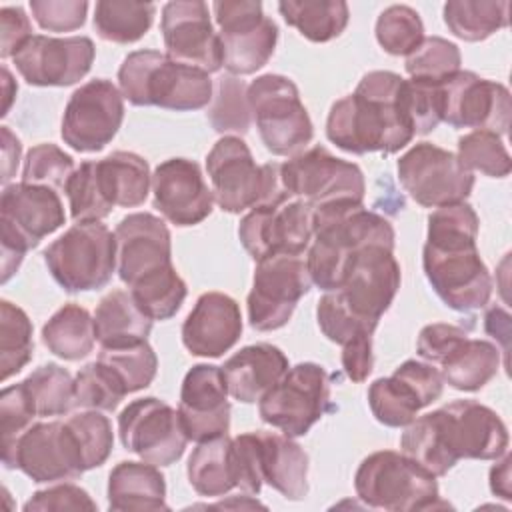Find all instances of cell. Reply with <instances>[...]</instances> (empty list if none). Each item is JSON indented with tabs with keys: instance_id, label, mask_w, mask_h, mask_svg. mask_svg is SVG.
Masks as SVG:
<instances>
[{
	"instance_id": "obj_1",
	"label": "cell",
	"mask_w": 512,
	"mask_h": 512,
	"mask_svg": "<svg viewBox=\"0 0 512 512\" xmlns=\"http://www.w3.org/2000/svg\"><path fill=\"white\" fill-rule=\"evenodd\" d=\"M478 228L468 202L440 206L428 216L422 268L436 296L456 312L480 310L492 296V276L476 246Z\"/></svg>"
},
{
	"instance_id": "obj_2",
	"label": "cell",
	"mask_w": 512,
	"mask_h": 512,
	"mask_svg": "<svg viewBox=\"0 0 512 512\" xmlns=\"http://www.w3.org/2000/svg\"><path fill=\"white\" fill-rule=\"evenodd\" d=\"M400 452L440 478L460 460H498L508 452V428L492 408L452 400L404 426Z\"/></svg>"
},
{
	"instance_id": "obj_3",
	"label": "cell",
	"mask_w": 512,
	"mask_h": 512,
	"mask_svg": "<svg viewBox=\"0 0 512 512\" xmlns=\"http://www.w3.org/2000/svg\"><path fill=\"white\" fill-rule=\"evenodd\" d=\"M404 80L390 70L360 78L356 90L330 106L326 138L350 154H396L416 136L404 110Z\"/></svg>"
},
{
	"instance_id": "obj_4",
	"label": "cell",
	"mask_w": 512,
	"mask_h": 512,
	"mask_svg": "<svg viewBox=\"0 0 512 512\" xmlns=\"http://www.w3.org/2000/svg\"><path fill=\"white\" fill-rule=\"evenodd\" d=\"M312 244L308 248L306 266L316 284L324 292L338 290L352 256L370 244L394 248V228L388 218L356 200H338L314 208Z\"/></svg>"
},
{
	"instance_id": "obj_5",
	"label": "cell",
	"mask_w": 512,
	"mask_h": 512,
	"mask_svg": "<svg viewBox=\"0 0 512 512\" xmlns=\"http://www.w3.org/2000/svg\"><path fill=\"white\" fill-rule=\"evenodd\" d=\"M118 88L134 106L174 112L206 108L214 96L210 74L180 64L160 50H134L118 68Z\"/></svg>"
},
{
	"instance_id": "obj_6",
	"label": "cell",
	"mask_w": 512,
	"mask_h": 512,
	"mask_svg": "<svg viewBox=\"0 0 512 512\" xmlns=\"http://www.w3.org/2000/svg\"><path fill=\"white\" fill-rule=\"evenodd\" d=\"M214 202L222 212L240 214L254 206H278L292 200L284 190L280 164L258 166L240 136H222L206 156Z\"/></svg>"
},
{
	"instance_id": "obj_7",
	"label": "cell",
	"mask_w": 512,
	"mask_h": 512,
	"mask_svg": "<svg viewBox=\"0 0 512 512\" xmlns=\"http://www.w3.org/2000/svg\"><path fill=\"white\" fill-rule=\"evenodd\" d=\"M354 490L358 500L374 510L414 512L446 506L438 504L436 476L396 450L368 454L356 468Z\"/></svg>"
},
{
	"instance_id": "obj_8",
	"label": "cell",
	"mask_w": 512,
	"mask_h": 512,
	"mask_svg": "<svg viewBox=\"0 0 512 512\" xmlns=\"http://www.w3.org/2000/svg\"><path fill=\"white\" fill-rule=\"evenodd\" d=\"M42 256L64 292L100 290L116 272V238L102 222H76L48 244Z\"/></svg>"
},
{
	"instance_id": "obj_9",
	"label": "cell",
	"mask_w": 512,
	"mask_h": 512,
	"mask_svg": "<svg viewBox=\"0 0 512 512\" xmlns=\"http://www.w3.org/2000/svg\"><path fill=\"white\" fill-rule=\"evenodd\" d=\"M260 140L274 156L300 154L314 136V126L300 100L298 86L282 74H262L246 90Z\"/></svg>"
},
{
	"instance_id": "obj_10",
	"label": "cell",
	"mask_w": 512,
	"mask_h": 512,
	"mask_svg": "<svg viewBox=\"0 0 512 512\" xmlns=\"http://www.w3.org/2000/svg\"><path fill=\"white\" fill-rule=\"evenodd\" d=\"M330 408V376L316 362H300L260 398V420L290 438H300Z\"/></svg>"
},
{
	"instance_id": "obj_11",
	"label": "cell",
	"mask_w": 512,
	"mask_h": 512,
	"mask_svg": "<svg viewBox=\"0 0 512 512\" xmlns=\"http://www.w3.org/2000/svg\"><path fill=\"white\" fill-rule=\"evenodd\" d=\"M212 14L220 28L222 66L230 76L258 72L272 58L278 44V26L264 16L258 0H216Z\"/></svg>"
},
{
	"instance_id": "obj_12",
	"label": "cell",
	"mask_w": 512,
	"mask_h": 512,
	"mask_svg": "<svg viewBox=\"0 0 512 512\" xmlns=\"http://www.w3.org/2000/svg\"><path fill=\"white\" fill-rule=\"evenodd\" d=\"M280 176L290 198L304 200L314 208L338 200L362 202L366 194L360 166L334 156L320 144L282 162Z\"/></svg>"
},
{
	"instance_id": "obj_13",
	"label": "cell",
	"mask_w": 512,
	"mask_h": 512,
	"mask_svg": "<svg viewBox=\"0 0 512 512\" xmlns=\"http://www.w3.org/2000/svg\"><path fill=\"white\" fill-rule=\"evenodd\" d=\"M310 288L312 278L302 256L274 254L258 260L246 298L250 326L258 332H272L286 326L296 304Z\"/></svg>"
},
{
	"instance_id": "obj_14",
	"label": "cell",
	"mask_w": 512,
	"mask_h": 512,
	"mask_svg": "<svg viewBox=\"0 0 512 512\" xmlns=\"http://www.w3.org/2000/svg\"><path fill=\"white\" fill-rule=\"evenodd\" d=\"M396 172L402 188L422 208H440L464 202L474 188V174L458 156L432 142H418L406 150Z\"/></svg>"
},
{
	"instance_id": "obj_15",
	"label": "cell",
	"mask_w": 512,
	"mask_h": 512,
	"mask_svg": "<svg viewBox=\"0 0 512 512\" xmlns=\"http://www.w3.org/2000/svg\"><path fill=\"white\" fill-rule=\"evenodd\" d=\"M8 470L24 472L36 484L76 480L82 476L84 462L76 436L68 422H34L10 450L2 452Z\"/></svg>"
},
{
	"instance_id": "obj_16",
	"label": "cell",
	"mask_w": 512,
	"mask_h": 512,
	"mask_svg": "<svg viewBox=\"0 0 512 512\" xmlns=\"http://www.w3.org/2000/svg\"><path fill=\"white\" fill-rule=\"evenodd\" d=\"M122 120L124 96L120 88L106 78H94L70 94L60 136L76 152H100L114 140Z\"/></svg>"
},
{
	"instance_id": "obj_17",
	"label": "cell",
	"mask_w": 512,
	"mask_h": 512,
	"mask_svg": "<svg viewBox=\"0 0 512 512\" xmlns=\"http://www.w3.org/2000/svg\"><path fill=\"white\" fill-rule=\"evenodd\" d=\"M118 436L128 452L154 466L178 462L190 442L180 412L154 396L132 400L122 408Z\"/></svg>"
},
{
	"instance_id": "obj_18",
	"label": "cell",
	"mask_w": 512,
	"mask_h": 512,
	"mask_svg": "<svg viewBox=\"0 0 512 512\" xmlns=\"http://www.w3.org/2000/svg\"><path fill=\"white\" fill-rule=\"evenodd\" d=\"M314 206L304 200H286L278 206L250 208L238 226V238L254 262L274 256H302L314 236Z\"/></svg>"
},
{
	"instance_id": "obj_19",
	"label": "cell",
	"mask_w": 512,
	"mask_h": 512,
	"mask_svg": "<svg viewBox=\"0 0 512 512\" xmlns=\"http://www.w3.org/2000/svg\"><path fill=\"white\" fill-rule=\"evenodd\" d=\"M442 122L452 128L488 130L500 138L510 128L512 100L504 84L460 70L440 84Z\"/></svg>"
},
{
	"instance_id": "obj_20",
	"label": "cell",
	"mask_w": 512,
	"mask_h": 512,
	"mask_svg": "<svg viewBox=\"0 0 512 512\" xmlns=\"http://www.w3.org/2000/svg\"><path fill=\"white\" fill-rule=\"evenodd\" d=\"M444 378L430 362L406 360L390 376L376 378L368 388L372 416L390 428L408 426L422 408L442 396Z\"/></svg>"
},
{
	"instance_id": "obj_21",
	"label": "cell",
	"mask_w": 512,
	"mask_h": 512,
	"mask_svg": "<svg viewBox=\"0 0 512 512\" xmlns=\"http://www.w3.org/2000/svg\"><path fill=\"white\" fill-rule=\"evenodd\" d=\"M400 280L394 248L370 244L352 256L336 292L360 320L378 326V320L396 298Z\"/></svg>"
},
{
	"instance_id": "obj_22",
	"label": "cell",
	"mask_w": 512,
	"mask_h": 512,
	"mask_svg": "<svg viewBox=\"0 0 512 512\" xmlns=\"http://www.w3.org/2000/svg\"><path fill=\"white\" fill-rule=\"evenodd\" d=\"M96 48L88 36L34 34L12 58L30 86H72L92 68Z\"/></svg>"
},
{
	"instance_id": "obj_23",
	"label": "cell",
	"mask_w": 512,
	"mask_h": 512,
	"mask_svg": "<svg viewBox=\"0 0 512 512\" xmlns=\"http://www.w3.org/2000/svg\"><path fill=\"white\" fill-rule=\"evenodd\" d=\"M160 30L168 58L206 74L222 68V46L206 2L176 0L164 4Z\"/></svg>"
},
{
	"instance_id": "obj_24",
	"label": "cell",
	"mask_w": 512,
	"mask_h": 512,
	"mask_svg": "<svg viewBox=\"0 0 512 512\" xmlns=\"http://www.w3.org/2000/svg\"><path fill=\"white\" fill-rule=\"evenodd\" d=\"M152 204L174 226L204 222L214 206L200 164L188 158H168L152 172Z\"/></svg>"
},
{
	"instance_id": "obj_25",
	"label": "cell",
	"mask_w": 512,
	"mask_h": 512,
	"mask_svg": "<svg viewBox=\"0 0 512 512\" xmlns=\"http://www.w3.org/2000/svg\"><path fill=\"white\" fill-rule=\"evenodd\" d=\"M224 374L214 364H194L182 380L178 412L188 440L204 442L230 430V400Z\"/></svg>"
},
{
	"instance_id": "obj_26",
	"label": "cell",
	"mask_w": 512,
	"mask_h": 512,
	"mask_svg": "<svg viewBox=\"0 0 512 512\" xmlns=\"http://www.w3.org/2000/svg\"><path fill=\"white\" fill-rule=\"evenodd\" d=\"M116 272L132 286L146 274L172 264V236L166 222L150 212L124 216L114 230Z\"/></svg>"
},
{
	"instance_id": "obj_27",
	"label": "cell",
	"mask_w": 512,
	"mask_h": 512,
	"mask_svg": "<svg viewBox=\"0 0 512 512\" xmlns=\"http://www.w3.org/2000/svg\"><path fill=\"white\" fill-rule=\"evenodd\" d=\"M238 302L224 292H204L182 324V344L192 356L220 358L242 336Z\"/></svg>"
},
{
	"instance_id": "obj_28",
	"label": "cell",
	"mask_w": 512,
	"mask_h": 512,
	"mask_svg": "<svg viewBox=\"0 0 512 512\" xmlns=\"http://www.w3.org/2000/svg\"><path fill=\"white\" fill-rule=\"evenodd\" d=\"M66 222L58 190L36 184H6L0 194V224L10 226L28 248L54 234Z\"/></svg>"
},
{
	"instance_id": "obj_29",
	"label": "cell",
	"mask_w": 512,
	"mask_h": 512,
	"mask_svg": "<svg viewBox=\"0 0 512 512\" xmlns=\"http://www.w3.org/2000/svg\"><path fill=\"white\" fill-rule=\"evenodd\" d=\"M220 368L228 394L242 404H254L284 376L290 364L278 346L258 342L240 348Z\"/></svg>"
},
{
	"instance_id": "obj_30",
	"label": "cell",
	"mask_w": 512,
	"mask_h": 512,
	"mask_svg": "<svg viewBox=\"0 0 512 512\" xmlns=\"http://www.w3.org/2000/svg\"><path fill=\"white\" fill-rule=\"evenodd\" d=\"M258 462L262 480L286 500L298 502L308 496V454L294 438L278 432L256 430Z\"/></svg>"
},
{
	"instance_id": "obj_31",
	"label": "cell",
	"mask_w": 512,
	"mask_h": 512,
	"mask_svg": "<svg viewBox=\"0 0 512 512\" xmlns=\"http://www.w3.org/2000/svg\"><path fill=\"white\" fill-rule=\"evenodd\" d=\"M108 508L114 512L168 510L166 480L160 466L122 460L108 474Z\"/></svg>"
},
{
	"instance_id": "obj_32",
	"label": "cell",
	"mask_w": 512,
	"mask_h": 512,
	"mask_svg": "<svg viewBox=\"0 0 512 512\" xmlns=\"http://www.w3.org/2000/svg\"><path fill=\"white\" fill-rule=\"evenodd\" d=\"M152 322L154 320L136 304L130 290L108 292L94 310L96 340L102 348L144 342L152 330Z\"/></svg>"
},
{
	"instance_id": "obj_33",
	"label": "cell",
	"mask_w": 512,
	"mask_h": 512,
	"mask_svg": "<svg viewBox=\"0 0 512 512\" xmlns=\"http://www.w3.org/2000/svg\"><path fill=\"white\" fill-rule=\"evenodd\" d=\"M502 350L480 338L466 336L438 364L444 384L460 392L482 390L500 368Z\"/></svg>"
},
{
	"instance_id": "obj_34",
	"label": "cell",
	"mask_w": 512,
	"mask_h": 512,
	"mask_svg": "<svg viewBox=\"0 0 512 512\" xmlns=\"http://www.w3.org/2000/svg\"><path fill=\"white\" fill-rule=\"evenodd\" d=\"M186 476L196 494L220 498L236 488L232 438L228 434L198 442L186 466Z\"/></svg>"
},
{
	"instance_id": "obj_35",
	"label": "cell",
	"mask_w": 512,
	"mask_h": 512,
	"mask_svg": "<svg viewBox=\"0 0 512 512\" xmlns=\"http://www.w3.org/2000/svg\"><path fill=\"white\" fill-rule=\"evenodd\" d=\"M98 162V174L112 206L136 208L146 202L152 190L148 160L136 152L118 150Z\"/></svg>"
},
{
	"instance_id": "obj_36",
	"label": "cell",
	"mask_w": 512,
	"mask_h": 512,
	"mask_svg": "<svg viewBox=\"0 0 512 512\" xmlns=\"http://www.w3.org/2000/svg\"><path fill=\"white\" fill-rule=\"evenodd\" d=\"M42 344L68 362L86 358L96 344L94 316L80 304H64L42 326Z\"/></svg>"
},
{
	"instance_id": "obj_37",
	"label": "cell",
	"mask_w": 512,
	"mask_h": 512,
	"mask_svg": "<svg viewBox=\"0 0 512 512\" xmlns=\"http://www.w3.org/2000/svg\"><path fill=\"white\" fill-rule=\"evenodd\" d=\"M278 12L306 40L320 44L338 38L350 20L344 0H282Z\"/></svg>"
},
{
	"instance_id": "obj_38",
	"label": "cell",
	"mask_w": 512,
	"mask_h": 512,
	"mask_svg": "<svg viewBox=\"0 0 512 512\" xmlns=\"http://www.w3.org/2000/svg\"><path fill=\"white\" fill-rule=\"evenodd\" d=\"M508 0H448L444 24L464 42H482L508 26Z\"/></svg>"
},
{
	"instance_id": "obj_39",
	"label": "cell",
	"mask_w": 512,
	"mask_h": 512,
	"mask_svg": "<svg viewBox=\"0 0 512 512\" xmlns=\"http://www.w3.org/2000/svg\"><path fill=\"white\" fill-rule=\"evenodd\" d=\"M156 4L130 0H100L94 6L96 34L114 44L138 42L152 26Z\"/></svg>"
},
{
	"instance_id": "obj_40",
	"label": "cell",
	"mask_w": 512,
	"mask_h": 512,
	"mask_svg": "<svg viewBox=\"0 0 512 512\" xmlns=\"http://www.w3.org/2000/svg\"><path fill=\"white\" fill-rule=\"evenodd\" d=\"M24 390L38 418L64 416L74 406V378L60 364L48 362L32 370L24 380Z\"/></svg>"
},
{
	"instance_id": "obj_41",
	"label": "cell",
	"mask_w": 512,
	"mask_h": 512,
	"mask_svg": "<svg viewBox=\"0 0 512 512\" xmlns=\"http://www.w3.org/2000/svg\"><path fill=\"white\" fill-rule=\"evenodd\" d=\"M128 290L132 292L136 304L152 320L172 318L180 310L188 294L186 282L180 278L174 264H168L152 274L142 276L132 286H128Z\"/></svg>"
},
{
	"instance_id": "obj_42",
	"label": "cell",
	"mask_w": 512,
	"mask_h": 512,
	"mask_svg": "<svg viewBox=\"0 0 512 512\" xmlns=\"http://www.w3.org/2000/svg\"><path fill=\"white\" fill-rule=\"evenodd\" d=\"M34 352L32 322L28 314L12 304L10 300H0V368L2 380L18 374L30 360Z\"/></svg>"
},
{
	"instance_id": "obj_43",
	"label": "cell",
	"mask_w": 512,
	"mask_h": 512,
	"mask_svg": "<svg viewBox=\"0 0 512 512\" xmlns=\"http://www.w3.org/2000/svg\"><path fill=\"white\" fill-rule=\"evenodd\" d=\"M64 194L74 222H102L114 208L104 194L96 160H84L76 166Z\"/></svg>"
},
{
	"instance_id": "obj_44",
	"label": "cell",
	"mask_w": 512,
	"mask_h": 512,
	"mask_svg": "<svg viewBox=\"0 0 512 512\" xmlns=\"http://www.w3.org/2000/svg\"><path fill=\"white\" fill-rule=\"evenodd\" d=\"M248 86L236 76H222L214 86V96L208 108L212 128L226 136H242L250 130L252 114L246 96Z\"/></svg>"
},
{
	"instance_id": "obj_45",
	"label": "cell",
	"mask_w": 512,
	"mask_h": 512,
	"mask_svg": "<svg viewBox=\"0 0 512 512\" xmlns=\"http://www.w3.org/2000/svg\"><path fill=\"white\" fill-rule=\"evenodd\" d=\"M460 48L442 36H424L420 46L406 56L404 68L410 78L442 84L460 72Z\"/></svg>"
},
{
	"instance_id": "obj_46",
	"label": "cell",
	"mask_w": 512,
	"mask_h": 512,
	"mask_svg": "<svg viewBox=\"0 0 512 512\" xmlns=\"http://www.w3.org/2000/svg\"><path fill=\"white\" fill-rule=\"evenodd\" d=\"M98 360L118 376L128 394L150 386L158 372V356L148 340L130 346L102 348Z\"/></svg>"
},
{
	"instance_id": "obj_47",
	"label": "cell",
	"mask_w": 512,
	"mask_h": 512,
	"mask_svg": "<svg viewBox=\"0 0 512 512\" xmlns=\"http://www.w3.org/2000/svg\"><path fill=\"white\" fill-rule=\"evenodd\" d=\"M126 394L118 376L100 360L86 364L74 378L76 408L114 412Z\"/></svg>"
},
{
	"instance_id": "obj_48",
	"label": "cell",
	"mask_w": 512,
	"mask_h": 512,
	"mask_svg": "<svg viewBox=\"0 0 512 512\" xmlns=\"http://www.w3.org/2000/svg\"><path fill=\"white\" fill-rule=\"evenodd\" d=\"M374 32L380 48L392 56H408L424 40L422 18L406 4L384 8L376 20Z\"/></svg>"
},
{
	"instance_id": "obj_49",
	"label": "cell",
	"mask_w": 512,
	"mask_h": 512,
	"mask_svg": "<svg viewBox=\"0 0 512 512\" xmlns=\"http://www.w3.org/2000/svg\"><path fill=\"white\" fill-rule=\"evenodd\" d=\"M456 156L466 170L490 178H506L512 170V160L502 138L488 130H472L460 136Z\"/></svg>"
},
{
	"instance_id": "obj_50",
	"label": "cell",
	"mask_w": 512,
	"mask_h": 512,
	"mask_svg": "<svg viewBox=\"0 0 512 512\" xmlns=\"http://www.w3.org/2000/svg\"><path fill=\"white\" fill-rule=\"evenodd\" d=\"M66 422L76 436L84 470L102 466L114 448V432L108 416L100 410H84L70 416Z\"/></svg>"
},
{
	"instance_id": "obj_51",
	"label": "cell",
	"mask_w": 512,
	"mask_h": 512,
	"mask_svg": "<svg viewBox=\"0 0 512 512\" xmlns=\"http://www.w3.org/2000/svg\"><path fill=\"white\" fill-rule=\"evenodd\" d=\"M76 170L74 158L60 146L44 142L26 152L22 166V182L64 190L68 178Z\"/></svg>"
},
{
	"instance_id": "obj_52",
	"label": "cell",
	"mask_w": 512,
	"mask_h": 512,
	"mask_svg": "<svg viewBox=\"0 0 512 512\" xmlns=\"http://www.w3.org/2000/svg\"><path fill=\"white\" fill-rule=\"evenodd\" d=\"M316 322H318L322 334L338 346H344L346 342H350L360 332H374L376 330V326L360 320L346 306V302L340 298V294L336 290L324 292V296L318 300Z\"/></svg>"
},
{
	"instance_id": "obj_53",
	"label": "cell",
	"mask_w": 512,
	"mask_h": 512,
	"mask_svg": "<svg viewBox=\"0 0 512 512\" xmlns=\"http://www.w3.org/2000/svg\"><path fill=\"white\" fill-rule=\"evenodd\" d=\"M404 110L414 134H430L442 122L440 84L422 80H404Z\"/></svg>"
},
{
	"instance_id": "obj_54",
	"label": "cell",
	"mask_w": 512,
	"mask_h": 512,
	"mask_svg": "<svg viewBox=\"0 0 512 512\" xmlns=\"http://www.w3.org/2000/svg\"><path fill=\"white\" fill-rule=\"evenodd\" d=\"M36 412L24 390V384L4 386L0 392V432H2V452L10 450L14 442L34 424Z\"/></svg>"
},
{
	"instance_id": "obj_55",
	"label": "cell",
	"mask_w": 512,
	"mask_h": 512,
	"mask_svg": "<svg viewBox=\"0 0 512 512\" xmlns=\"http://www.w3.org/2000/svg\"><path fill=\"white\" fill-rule=\"evenodd\" d=\"M36 24L46 32H72L84 26L88 14L86 0H30Z\"/></svg>"
},
{
	"instance_id": "obj_56",
	"label": "cell",
	"mask_w": 512,
	"mask_h": 512,
	"mask_svg": "<svg viewBox=\"0 0 512 512\" xmlns=\"http://www.w3.org/2000/svg\"><path fill=\"white\" fill-rule=\"evenodd\" d=\"M46 510H98V504L90 498V494L84 488L64 480L60 484L34 492L24 502V512Z\"/></svg>"
},
{
	"instance_id": "obj_57",
	"label": "cell",
	"mask_w": 512,
	"mask_h": 512,
	"mask_svg": "<svg viewBox=\"0 0 512 512\" xmlns=\"http://www.w3.org/2000/svg\"><path fill=\"white\" fill-rule=\"evenodd\" d=\"M468 336V332L460 326L446 322L426 324L416 340V354L430 364H440L442 358Z\"/></svg>"
},
{
	"instance_id": "obj_58",
	"label": "cell",
	"mask_w": 512,
	"mask_h": 512,
	"mask_svg": "<svg viewBox=\"0 0 512 512\" xmlns=\"http://www.w3.org/2000/svg\"><path fill=\"white\" fill-rule=\"evenodd\" d=\"M32 24L22 6L0 8V56L14 58V54L32 38Z\"/></svg>"
},
{
	"instance_id": "obj_59",
	"label": "cell",
	"mask_w": 512,
	"mask_h": 512,
	"mask_svg": "<svg viewBox=\"0 0 512 512\" xmlns=\"http://www.w3.org/2000/svg\"><path fill=\"white\" fill-rule=\"evenodd\" d=\"M372 334L374 332H360L342 346V368L352 382H364L374 368Z\"/></svg>"
},
{
	"instance_id": "obj_60",
	"label": "cell",
	"mask_w": 512,
	"mask_h": 512,
	"mask_svg": "<svg viewBox=\"0 0 512 512\" xmlns=\"http://www.w3.org/2000/svg\"><path fill=\"white\" fill-rule=\"evenodd\" d=\"M28 244L6 224H0V268H2V276L0 282L6 284L20 268L26 252H28Z\"/></svg>"
},
{
	"instance_id": "obj_61",
	"label": "cell",
	"mask_w": 512,
	"mask_h": 512,
	"mask_svg": "<svg viewBox=\"0 0 512 512\" xmlns=\"http://www.w3.org/2000/svg\"><path fill=\"white\" fill-rule=\"evenodd\" d=\"M0 138H2V184L6 186L16 174L20 154H22V142L8 126H0Z\"/></svg>"
},
{
	"instance_id": "obj_62",
	"label": "cell",
	"mask_w": 512,
	"mask_h": 512,
	"mask_svg": "<svg viewBox=\"0 0 512 512\" xmlns=\"http://www.w3.org/2000/svg\"><path fill=\"white\" fill-rule=\"evenodd\" d=\"M484 328L492 338H496V336L502 338V354L506 356L508 354L506 352L508 336H510V314L500 306H492L484 316Z\"/></svg>"
},
{
	"instance_id": "obj_63",
	"label": "cell",
	"mask_w": 512,
	"mask_h": 512,
	"mask_svg": "<svg viewBox=\"0 0 512 512\" xmlns=\"http://www.w3.org/2000/svg\"><path fill=\"white\" fill-rule=\"evenodd\" d=\"M490 490L494 496L502 498V500H510L512 492H510V456L508 452H504L498 462L490 468Z\"/></svg>"
},
{
	"instance_id": "obj_64",
	"label": "cell",
	"mask_w": 512,
	"mask_h": 512,
	"mask_svg": "<svg viewBox=\"0 0 512 512\" xmlns=\"http://www.w3.org/2000/svg\"><path fill=\"white\" fill-rule=\"evenodd\" d=\"M16 92H18V84H16V80L12 78L10 70H8L6 66H2V96H4V106H2V112H0L2 116H6V114H8V110H10L12 102H14Z\"/></svg>"
}]
</instances>
